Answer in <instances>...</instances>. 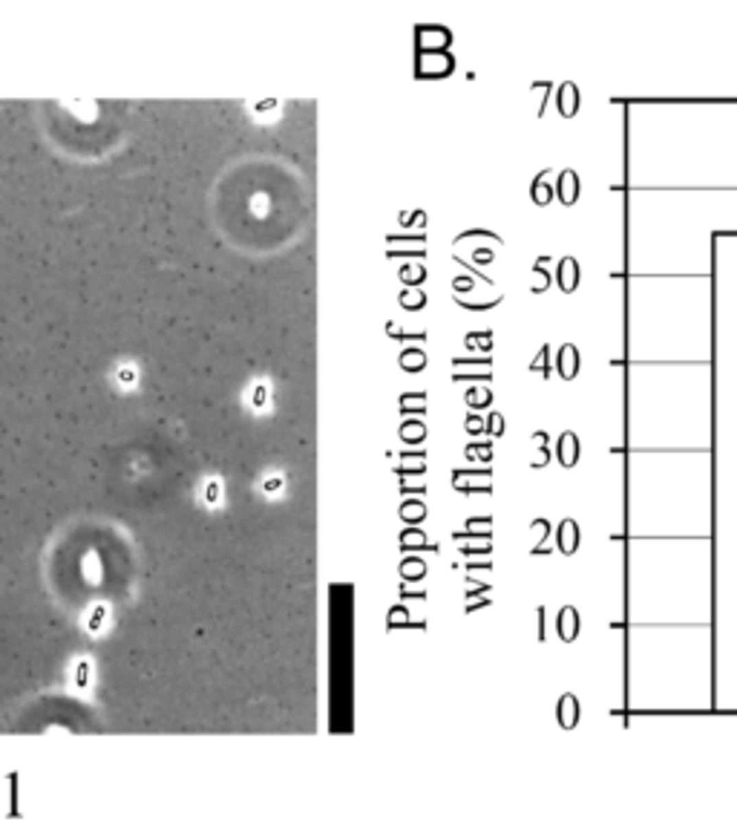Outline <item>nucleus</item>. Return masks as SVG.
Masks as SVG:
<instances>
[{
  "label": "nucleus",
  "instance_id": "f257e3e1",
  "mask_svg": "<svg viewBox=\"0 0 737 839\" xmlns=\"http://www.w3.org/2000/svg\"><path fill=\"white\" fill-rule=\"evenodd\" d=\"M449 482H453V490H458L461 497L492 493V470L487 464H481V468H455L449 473Z\"/></svg>",
  "mask_w": 737,
  "mask_h": 839
},
{
  "label": "nucleus",
  "instance_id": "f03ea898",
  "mask_svg": "<svg viewBox=\"0 0 737 839\" xmlns=\"http://www.w3.org/2000/svg\"><path fill=\"white\" fill-rule=\"evenodd\" d=\"M453 69H455L453 52H432V55H418L415 58L418 78H446Z\"/></svg>",
  "mask_w": 737,
  "mask_h": 839
},
{
  "label": "nucleus",
  "instance_id": "7ed1b4c3",
  "mask_svg": "<svg viewBox=\"0 0 737 839\" xmlns=\"http://www.w3.org/2000/svg\"><path fill=\"white\" fill-rule=\"evenodd\" d=\"M453 378L455 381H487L492 378V358L481 355V358H455L453 361Z\"/></svg>",
  "mask_w": 737,
  "mask_h": 839
},
{
  "label": "nucleus",
  "instance_id": "20e7f679",
  "mask_svg": "<svg viewBox=\"0 0 737 839\" xmlns=\"http://www.w3.org/2000/svg\"><path fill=\"white\" fill-rule=\"evenodd\" d=\"M418 55H432V52H449L453 43V32L444 26H418Z\"/></svg>",
  "mask_w": 737,
  "mask_h": 839
},
{
  "label": "nucleus",
  "instance_id": "39448f33",
  "mask_svg": "<svg viewBox=\"0 0 737 839\" xmlns=\"http://www.w3.org/2000/svg\"><path fill=\"white\" fill-rule=\"evenodd\" d=\"M582 280V268L576 257H562L559 265H556V286H559L565 294H574L579 289Z\"/></svg>",
  "mask_w": 737,
  "mask_h": 839
},
{
  "label": "nucleus",
  "instance_id": "423d86ee",
  "mask_svg": "<svg viewBox=\"0 0 737 839\" xmlns=\"http://www.w3.org/2000/svg\"><path fill=\"white\" fill-rule=\"evenodd\" d=\"M579 718H582L579 698H576L574 693H565L559 701H556V721H559L562 730H576V727H579Z\"/></svg>",
  "mask_w": 737,
  "mask_h": 839
},
{
  "label": "nucleus",
  "instance_id": "0eeeda50",
  "mask_svg": "<svg viewBox=\"0 0 737 839\" xmlns=\"http://www.w3.org/2000/svg\"><path fill=\"white\" fill-rule=\"evenodd\" d=\"M579 543H582V534H579V525L576 519H562L559 528H556V548H559L565 557H574L579 551Z\"/></svg>",
  "mask_w": 737,
  "mask_h": 839
},
{
  "label": "nucleus",
  "instance_id": "6e6552de",
  "mask_svg": "<svg viewBox=\"0 0 737 839\" xmlns=\"http://www.w3.org/2000/svg\"><path fill=\"white\" fill-rule=\"evenodd\" d=\"M579 367H582L579 349L574 347V343H562L559 352H556V372H559V378L574 381L579 375Z\"/></svg>",
  "mask_w": 737,
  "mask_h": 839
},
{
  "label": "nucleus",
  "instance_id": "1a4fd4ad",
  "mask_svg": "<svg viewBox=\"0 0 737 839\" xmlns=\"http://www.w3.org/2000/svg\"><path fill=\"white\" fill-rule=\"evenodd\" d=\"M582 456V444H579V436L574 430H565L559 442H556V459H559L562 468H576V461Z\"/></svg>",
  "mask_w": 737,
  "mask_h": 839
},
{
  "label": "nucleus",
  "instance_id": "9d476101",
  "mask_svg": "<svg viewBox=\"0 0 737 839\" xmlns=\"http://www.w3.org/2000/svg\"><path fill=\"white\" fill-rule=\"evenodd\" d=\"M579 629H582L579 611H576L574 606L559 609V614H556V635H559L565 643H574V640L579 638Z\"/></svg>",
  "mask_w": 737,
  "mask_h": 839
},
{
  "label": "nucleus",
  "instance_id": "9b49d317",
  "mask_svg": "<svg viewBox=\"0 0 737 839\" xmlns=\"http://www.w3.org/2000/svg\"><path fill=\"white\" fill-rule=\"evenodd\" d=\"M453 539H455V543H467V539H492V516L484 514V516L467 519V528L455 531Z\"/></svg>",
  "mask_w": 737,
  "mask_h": 839
},
{
  "label": "nucleus",
  "instance_id": "f8f14e48",
  "mask_svg": "<svg viewBox=\"0 0 737 839\" xmlns=\"http://www.w3.org/2000/svg\"><path fill=\"white\" fill-rule=\"evenodd\" d=\"M553 190H556V197H559V202H562V205H576V202H579V190H582L576 171L565 168V171L559 173V182H556V188H553Z\"/></svg>",
  "mask_w": 737,
  "mask_h": 839
},
{
  "label": "nucleus",
  "instance_id": "ddd939ff",
  "mask_svg": "<svg viewBox=\"0 0 737 839\" xmlns=\"http://www.w3.org/2000/svg\"><path fill=\"white\" fill-rule=\"evenodd\" d=\"M556 107L565 118H574L579 113V87L574 81H565L556 89Z\"/></svg>",
  "mask_w": 737,
  "mask_h": 839
},
{
  "label": "nucleus",
  "instance_id": "4468645a",
  "mask_svg": "<svg viewBox=\"0 0 737 839\" xmlns=\"http://www.w3.org/2000/svg\"><path fill=\"white\" fill-rule=\"evenodd\" d=\"M398 476H424L427 473V450H406L400 453V468H395Z\"/></svg>",
  "mask_w": 737,
  "mask_h": 839
},
{
  "label": "nucleus",
  "instance_id": "2eb2a0df",
  "mask_svg": "<svg viewBox=\"0 0 737 839\" xmlns=\"http://www.w3.org/2000/svg\"><path fill=\"white\" fill-rule=\"evenodd\" d=\"M427 514H429L427 502L418 499V497H406L400 502V508H398V516L406 522V525H420V522L427 519Z\"/></svg>",
  "mask_w": 737,
  "mask_h": 839
},
{
  "label": "nucleus",
  "instance_id": "dca6fc26",
  "mask_svg": "<svg viewBox=\"0 0 737 839\" xmlns=\"http://www.w3.org/2000/svg\"><path fill=\"white\" fill-rule=\"evenodd\" d=\"M398 436H400L403 444H420V442L427 439V424L420 422V415H412V418H406V422L400 424Z\"/></svg>",
  "mask_w": 737,
  "mask_h": 839
},
{
  "label": "nucleus",
  "instance_id": "f3484780",
  "mask_svg": "<svg viewBox=\"0 0 737 839\" xmlns=\"http://www.w3.org/2000/svg\"><path fill=\"white\" fill-rule=\"evenodd\" d=\"M398 277L406 283V289H415L420 283H427V265L420 260H409L398 268Z\"/></svg>",
  "mask_w": 737,
  "mask_h": 839
},
{
  "label": "nucleus",
  "instance_id": "a211bd4d",
  "mask_svg": "<svg viewBox=\"0 0 737 839\" xmlns=\"http://www.w3.org/2000/svg\"><path fill=\"white\" fill-rule=\"evenodd\" d=\"M530 442H533V447H536V456L530 459V468L533 470H541V468H547V461H550V450H547V442H550V436L545 430H536L533 436H530Z\"/></svg>",
  "mask_w": 737,
  "mask_h": 839
},
{
  "label": "nucleus",
  "instance_id": "6ab92c4d",
  "mask_svg": "<svg viewBox=\"0 0 737 839\" xmlns=\"http://www.w3.org/2000/svg\"><path fill=\"white\" fill-rule=\"evenodd\" d=\"M398 364H400V369L403 372H420V369H427V352L420 349V347H409V349H403L400 352V358H398Z\"/></svg>",
  "mask_w": 737,
  "mask_h": 839
},
{
  "label": "nucleus",
  "instance_id": "aec40b11",
  "mask_svg": "<svg viewBox=\"0 0 737 839\" xmlns=\"http://www.w3.org/2000/svg\"><path fill=\"white\" fill-rule=\"evenodd\" d=\"M398 571H400L403 582H420V580L427 577V560H420V557H406V560L398 565Z\"/></svg>",
  "mask_w": 737,
  "mask_h": 839
},
{
  "label": "nucleus",
  "instance_id": "412c9836",
  "mask_svg": "<svg viewBox=\"0 0 737 839\" xmlns=\"http://www.w3.org/2000/svg\"><path fill=\"white\" fill-rule=\"evenodd\" d=\"M427 407H429V401H427V393H403L400 395V413L403 415H424L427 413Z\"/></svg>",
  "mask_w": 737,
  "mask_h": 839
},
{
  "label": "nucleus",
  "instance_id": "4be33fe9",
  "mask_svg": "<svg viewBox=\"0 0 737 839\" xmlns=\"http://www.w3.org/2000/svg\"><path fill=\"white\" fill-rule=\"evenodd\" d=\"M464 347L470 352H481V355H490L492 352V332L490 329H478V332H470L464 338Z\"/></svg>",
  "mask_w": 737,
  "mask_h": 839
},
{
  "label": "nucleus",
  "instance_id": "5701e85b",
  "mask_svg": "<svg viewBox=\"0 0 737 839\" xmlns=\"http://www.w3.org/2000/svg\"><path fill=\"white\" fill-rule=\"evenodd\" d=\"M530 531H533V536L538 539V543L530 548V554H533V557H538V554H547V551H550V548H547V539H550V522L538 516V519H533V522H530Z\"/></svg>",
  "mask_w": 737,
  "mask_h": 839
},
{
  "label": "nucleus",
  "instance_id": "b1692460",
  "mask_svg": "<svg viewBox=\"0 0 737 839\" xmlns=\"http://www.w3.org/2000/svg\"><path fill=\"white\" fill-rule=\"evenodd\" d=\"M398 303L406 309V312H420L427 306V292L420 289V286H415V289H406L403 286V292L398 294Z\"/></svg>",
  "mask_w": 737,
  "mask_h": 839
},
{
  "label": "nucleus",
  "instance_id": "393cba45",
  "mask_svg": "<svg viewBox=\"0 0 737 839\" xmlns=\"http://www.w3.org/2000/svg\"><path fill=\"white\" fill-rule=\"evenodd\" d=\"M400 548L403 551H420V548H429V539L427 534L420 531L418 525H409L403 534H400Z\"/></svg>",
  "mask_w": 737,
  "mask_h": 839
},
{
  "label": "nucleus",
  "instance_id": "a878e982",
  "mask_svg": "<svg viewBox=\"0 0 737 839\" xmlns=\"http://www.w3.org/2000/svg\"><path fill=\"white\" fill-rule=\"evenodd\" d=\"M464 401H467L470 410H484L492 404V393H490V386H475L473 384L467 393H464Z\"/></svg>",
  "mask_w": 737,
  "mask_h": 839
},
{
  "label": "nucleus",
  "instance_id": "bb28decb",
  "mask_svg": "<svg viewBox=\"0 0 737 839\" xmlns=\"http://www.w3.org/2000/svg\"><path fill=\"white\" fill-rule=\"evenodd\" d=\"M545 260L547 257H538L536 263H533V268H530V292L533 294H538V292H547V286H550V274H547V268H545Z\"/></svg>",
  "mask_w": 737,
  "mask_h": 839
},
{
  "label": "nucleus",
  "instance_id": "cd10ccee",
  "mask_svg": "<svg viewBox=\"0 0 737 839\" xmlns=\"http://www.w3.org/2000/svg\"><path fill=\"white\" fill-rule=\"evenodd\" d=\"M464 456H467L470 461L490 464V461H492V442H475V444H467V447H464Z\"/></svg>",
  "mask_w": 737,
  "mask_h": 839
},
{
  "label": "nucleus",
  "instance_id": "c85d7f7f",
  "mask_svg": "<svg viewBox=\"0 0 737 839\" xmlns=\"http://www.w3.org/2000/svg\"><path fill=\"white\" fill-rule=\"evenodd\" d=\"M530 199H533L536 205H550V199H553V188L545 182V173H538V176L533 179V185H530Z\"/></svg>",
  "mask_w": 737,
  "mask_h": 839
},
{
  "label": "nucleus",
  "instance_id": "c756f323",
  "mask_svg": "<svg viewBox=\"0 0 737 839\" xmlns=\"http://www.w3.org/2000/svg\"><path fill=\"white\" fill-rule=\"evenodd\" d=\"M530 372H541V378H550V347H547V343H545V347L538 349V355L533 358Z\"/></svg>",
  "mask_w": 737,
  "mask_h": 839
},
{
  "label": "nucleus",
  "instance_id": "7c9ffc66",
  "mask_svg": "<svg viewBox=\"0 0 737 839\" xmlns=\"http://www.w3.org/2000/svg\"><path fill=\"white\" fill-rule=\"evenodd\" d=\"M398 626H412V623H409V611H406V606H392V609H389L386 629H389V632H392V629H398Z\"/></svg>",
  "mask_w": 737,
  "mask_h": 839
},
{
  "label": "nucleus",
  "instance_id": "2f4dec72",
  "mask_svg": "<svg viewBox=\"0 0 737 839\" xmlns=\"http://www.w3.org/2000/svg\"><path fill=\"white\" fill-rule=\"evenodd\" d=\"M484 433H490V436H495V439H501L504 436V415L501 413H490L484 418Z\"/></svg>",
  "mask_w": 737,
  "mask_h": 839
},
{
  "label": "nucleus",
  "instance_id": "473e14b6",
  "mask_svg": "<svg viewBox=\"0 0 737 839\" xmlns=\"http://www.w3.org/2000/svg\"><path fill=\"white\" fill-rule=\"evenodd\" d=\"M464 557H473V554H490L492 539H481V543H458Z\"/></svg>",
  "mask_w": 737,
  "mask_h": 839
},
{
  "label": "nucleus",
  "instance_id": "72a5a7b5",
  "mask_svg": "<svg viewBox=\"0 0 737 839\" xmlns=\"http://www.w3.org/2000/svg\"><path fill=\"white\" fill-rule=\"evenodd\" d=\"M464 430H467L470 436H481V433H484V418H481L475 410H470L467 418H464Z\"/></svg>",
  "mask_w": 737,
  "mask_h": 839
},
{
  "label": "nucleus",
  "instance_id": "f704fd0d",
  "mask_svg": "<svg viewBox=\"0 0 737 839\" xmlns=\"http://www.w3.org/2000/svg\"><path fill=\"white\" fill-rule=\"evenodd\" d=\"M492 260H495L492 246H478V248H473V263H478V265H490Z\"/></svg>",
  "mask_w": 737,
  "mask_h": 839
},
{
  "label": "nucleus",
  "instance_id": "c9c22d12",
  "mask_svg": "<svg viewBox=\"0 0 737 839\" xmlns=\"http://www.w3.org/2000/svg\"><path fill=\"white\" fill-rule=\"evenodd\" d=\"M473 286H475L473 274H458V277H453V292H455L458 297L467 294V292H473Z\"/></svg>",
  "mask_w": 737,
  "mask_h": 839
},
{
  "label": "nucleus",
  "instance_id": "e433bc0d",
  "mask_svg": "<svg viewBox=\"0 0 737 839\" xmlns=\"http://www.w3.org/2000/svg\"><path fill=\"white\" fill-rule=\"evenodd\" d=\"M487 594H490V582H478V586H470L467 591H464V600H467V603H473V600H484Z\"/></svg>",
  "mask_w": 737,
  "mask_h": 839
},
{
  "label": "nucleus",
  "instance_id": "4c0bfd02",
  "mask_svg": "<svg viewBox=\"0 0 737 839\" xmlns=\"http://www.w3.org/2000/svg\"><path fill=\"white\" fill-rule=\"evenodd\" d=\"M389 329V338H403V340H427V332H418V335H409V332H398L395 323H386Z\"/></svg>",
  "mask_w": 737,
  "mask_h": 839
},
{
  "label": "nucleus",
  "instance_id": "58836bf2",
  "mask_svg": "<svg viewBox=\"0 0 737 839\" xmlns=\"http://www.w3.org/2000/svg\"><path fill=\"white\" fill-rule=\"evenodd\" d=\"M484 606H490V597H484V600H473V603H467V606H464V611L470 614V611H478V609H484Z\"/></svg>",
  "mask_w": 737,
  "mask_h": 839
},
{
  "label": "nucleus",
  "instance_id": "ea45409f",
  "mask_svg": "<svg viewBox=\"0 0 737 839\" xmlns=\"http://www.w3.org/2000/svg\"><path fill=\"white\" fill-rule=\"evenodd\" d=\"M403 600H427V591H400Z\"/></svg>",
  "mask_w": 737,
  "mask_h": 839
},
{
  "label": "nucleus",
  "instance_id": "a19ab883",
  "mask_svg": "<svg viewBox=\"0 0 737 839\" xmlns=\"http://www.w3.org/2000/svg\"><path fill=\"white\" fill-rule=\"evenodd\" d=\"M538 640H545V609H538Z\"/></svg>",
  "mask_w": 737,
  "mask_h": 839
},
{
  "label": "nucleus",
  "instance_id": "79ce46f5",
  "mask_svg": "<svg viewBox=\"0 0 737 839\" xmlns=\"http://www.w3.org/2000/svg\"><path fill=\"white\" fill-rule=\"evenodd\" d=\"M257 404H265V389H257V398H253Z\"/></svg>",
  "mask_w": 737,
  "mask_h": 839
}]
</instances>
